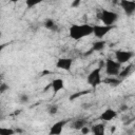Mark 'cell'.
<instances>
[{"mask_svg": "<svg viewBox=\"0 0 135 135\" xmlns=\"http://www.w3.org/2000/svg\"><path fill=\"white\" fill-rule=\"evenodd\" d=\"M93 34V25L89 23L72 24L69 28V36L73 40H80Z\"/></svg>", "mask_w": 135, "mask_h": 135, "instance_id": "6da1fadb", "label": "cell"}, {"mask_svg": "<svg viewBox=\"0 0 135 135\" xmlns=\"http://www.w3.org/2000/svg\"><path fill=\"white\" fill-rule=\"evenodd\" d=\"M97 17L103 23V25H109V26L114 25L115 22L118 20V14L117 13L110 11V9H105V8L101 9L97 14Z\"/></svg>", "mask_w": 135, "mask_h": 135, "instance_id": "7a4b0ae2", "label": "cell"}, {"mask_svg": "<svg viewBox=\"0 0 135 135\" xmlns=\"http://www.w3.org/2000/svg\"><path fill=\"white\" fill-rule=\"evenodd\" d=\"M104 69H105V74L108 75V77L118 76L121 71V64L114 59L107 58L104 61Z\"/></svg>", "mask_w": 135, "mask_h": 135, "instance_id": "3957f363", "label": "cell"}, {"mask_svg": "<svg viewBox=\"0 0 135 135\" xmlns=\"http://www.w3.org/2000/svg\"><path fill=\"white\" fill-rule=\"evenodd\" d=\"M86 82L92 85L93 88L99 85L102 82L101 79V66H97L95 69H93L86 76Z\"/></svg>", "mask_w": 135, "mask_h": 135, "instance_id": "277c9868", "label": "cell"}, {"mask_svg": "<svg viewBox=\"0 0 135 135\" xmlns=\"http://www.w3.org/2000/svg\"><path fill=\"white\" fill-rule=\"evenodd\" d=\"M115 27V25H112V26H109V25H101V24H96V25H93V34L96 38L102 40V38L109 33L111 32L113 28Z\"/></svg>", "mask_w": 135, "mask_h": 135, "instance_id": "5b68a950", "label": "cell"}, {"mask_svg": "<svg viewBox=\"0 0 135 135\" xmlns=\"http://www.w3.org/2000/svg\"><path fill=\"white\" fill-rule=\"evenodd\" d=\"M134 57V53L132 51H124V50H117L115 51V60L120 64L127 63Z\"/></svg>", "mask_w": 135, "mask_h": 135, "instance_id": "8992f818", "label": "cell"}, {"mask_svg": "<svg viewBox=\"0 0 135 135\" xmlns=\"http://www.w3.org/2000/svg\"><path fill=\"white\" fill-rule=\"evenodd\" d=\"M121 8L123 9L124 14L127 16H132L135 13V1H130V0H121L119 2Z\"/></svg>", "mask_w": 135, "mask_h": 135, "instance_id": "52a82bcc", "label": "cell"}, {"mask_svg": "<svg viewBox=\"0 0 135 135\" xmlns=\"http://www.w3.org/2000/svg\"><path fill=\"white\" fill-rule=\"evenodd\" d=\"M66 123H68V120H65V119L56 121L50 129V135H60Z\"/></svg>", "mask_w": 135, "mask_h": 135, "instance_id": "ba28073f", "label": "cell"}, {"mask_svg": "<svg viewBox=\"0 0 135 135\" xmlns=\"http://www.w3.org/2000/svg\"><path fill=\"white\" fill-rule=\"evenodd\" d=\"M73 64L72 58H59L56 62V68L62 71H70Z\"/></svg>", "mask_w": 135, "mask_h": 135, "instance_id": "9c48e42d", "label": "cell"}, {"mask_svg": "<svg viewBox=\"0 0 135 135\" xmlns=\"http://www.w3.org/2000/svg\"><path fill=\"white\" fill-rule=\"evenodd\" d=\"M116 116H117V112H116L115 110L109 108V109H105V110L100 114L99 118H100L102 121L107 122V121H111V120L115 119Z\"/></svg>", "mask_w": 135, "mask_h": 135, "instance_id": "30bf717a", "label": "cell"}, {"mask_svg": "<svg viewBox=\"0 0 135 135\" xmlns=\"http://www.w3.org/2000/svg\"><path fill=\"white\" fill-rule=\"evenodd\" d=\"M51 88L53 90L54 94H57L58 92H60L61 90H63L64 88V81L60 78H56L51 82Z\"/></svg>", "mask_w": 135, "mask_h": 135, "instance_id": "8fae6325", "label": "cell"}, {"mask_svg": "<svg viewBox=\"0 0 135 135\" xmlns=\"http://www.w3.org/2000/svg\"><path fill=\"white\" fill-rule=\"evenodd\" d=\"M91 132L93 135H104L105 133V126L102 122L96 123L91 128Z\"/></svg>", "mask_w": 135, "mask_h": 135, "instance_id": "7c38bea8", "label": "cell"}, {"mask_svg": "<svg viewBox=\"0 0 135 135\" xmlns=\"http://www.w3.org/2000/svg\"><path fill=\"white\" fill-rule=\"evenodd\" d=\"M85 126H86V120L84 118H79V119H76V120L73 121V123L71 124V128L74 129V130L80 131Z\"/></svg>", "mask_w": 135, "mask_h": 135, "instance_id": "4fadbf2b", "label": "cell"}, {"mask_svg": "<svg viewBox=\"0 0 135 135\" xmlns=\"http://www.w3.org/2000/svg\"><path fill=\"white\" fill-rule=\"evenodd\" d=\"M43 26H44L45 28L50 30V31H57V30H58V26H57L56 22H55L53 19H51V18L45 19V21H44V23H43Z\"/></svg>", "mask_w": 135, "mask_h": 135, "instance_id": "5bb4252c", "label": "cell"}, {"mask_svg": "<svg viewBox=\"0 0 135 135\" xmlns=\"http://www.w3.org/2000/svg\"><path fill=\"white\" fill-rule=\"evenodd\" d=\"M104 46H105V41L103 39L102 40H98V41H96V42L93 43V45L91 47V51L92 52H99V51L103 50Z\"/></svg>", "mask_w": 135, "mask_h": 135, "instance_id": "9a60e30c", "label": "cell"}, {"mask_svg": "<svg viewBox=\"0 0 135 135\" xmlns=\"http://www.w3.org/2000/svg\"><path fill=\"white\" fill-rule=\"evenodd\" d=\"M103 83L105 84H109V85H113V86H116L118 84L121 83V79L119 78H115V77H107L105 79L102 80Z\"/></svg>", "mask_w": 135, "mask_h": 135, "instance_id": "2e32d148", "label": "cell"}, {"mask_svg": "<svg viewBox=\"0 0 135 135\" xmlns=\"http://www.w3.org/2000/svg\"><path fill=\"white\" fill-rule=\"evenodd\" d=\"M132 68H133V65H132V64H129L127 68L121 69V71H120V73H119V75H118V78H119V79H123V78H126L127 76H129L130 73H131Z\"/></svg>", "mask_w": 135, "mask_h": 135, "instance_id": "e0dca14e", "label": "cell"}, {"mask_svg": "<svg viewBox=\"0 0 135 135\" xmlns=\"http://www.w3.org/2000/svg\"><path fill=\"white\" fill-rule=\"evenodd\" d=\"M58 110H59V107H58L57 104H51V105H49V107L46 108V112H47V114L51 115V116L57 114Z\"/></svg>", "mask_w": 135, "mask_h": 135, "instance_id": "ac0fdd59", "label": "cell"}, {"mask_svg": "<svg viewBox=\"0 0 135 135\" xmlns=\"http://www.w3.org/2000/svg\"><path fill=\"white\" fill-rule=\"evenodd\" d=\"M28 100H30V97H28L27 94H25V93L19 94V96H18V101H19V103L24 104V103H27Z\"/></svg>", "mask_w": 135, "mask_h": 135, "instance_id": "d6986e66", "label": "cell"}, {"mask_svg": "<svg viewBox=\"0 0 135 135\" xmlns=\"http://www.w3.org/2000/svg\"><path fill=\"white\" fill-rule=\"evenodd\" d=\"M15 130L11 128H0V135H14Z\"/></svg>", "mask_w": 135, "mask_h": 135, "instance_id": "ffe728a7", "label": "cell"}, {"mask_svg": "<svg viewBox=\"0 0 135 135\" xmlns=\"http://www.w3.org/2000/svg\"><path fill=\"white\" fill-rule=\"evenodd\" d=\"M39 3H40V1H38V0H36V1H34V0H26L25 1V5H26L27 8H32V7L36 6L37 4H39Z\"/></svg>", "mask_w": 135, "mask_h": 135, "instance_id": "44dd1931", "label": "cell"}, {"mask_svg": "<svg viewBox=\"0 0 135 135\" xmlns=\"http://www.w3.org/2000/svg\"><path fill=\"white\" fill-rule=\"evenodd\" d=\"M80 132H81V134H82V135H88V134L91 132V129H90L89 127H86V126H85V127H83V128L80 130Z\"/></svg>", "mask_w": 135, "mask_h": 135, "instance_id": "7402d4cb", "label": "cell"}, {"mask_svg": "<svg viewBox=\"0 0 135 135\" xmlns=\"http://www.w3.org/2000/svg\"><path fill=\"white\" fill-rule=\"evenodd\" d=\"M6 90H8V85H7V84H5V83L0 84V93H1V94H3Z\"/></svg>", "mask_w": 135, "mask_h": 135, "instance_id": "603a6c76", "label": "cell"}, {"mask_svg": "<svg viewBox=\"0 0 135 135\" xmlns=\"http://www.w3.org/2000/svg\"><path fill=\"white\" fill-rule=\"evenodd\" d=\"M86 93H88V91H85V92H79L78 94H74V95H72V96L70 97V99L73 100V99H75V98H77V97H79V96H81V95H83V94H86Z\"/></svg>", "mask_w": 135, "mask_h": 135, "instance_id": "cb8c5ba5", "label": "cell"}, {"mask_svg": "<svg viewBox=\"0 0 135 135\" xmlns=\"http://www.w3.org/2000/svg\"><path fill=\"white\" fill-rule=\"evenodd\" d=\"M80 4V0H74L73 2H72V4H71V6L73 7V8H75V7H77L78 5Z\"/></svg>", "mask_w": 135, "mask_h": 135, "instance_id": "d4e9b609", "label": "cell"}, {"mask_svg": "<svg viewBox=\"0 0 135 135\" xmlns=\"http://www.w3.org/2000/svg\"><path fill=\"white\" fill-rule=\"evenodd\" d=\"M134 128H135V123H134Z\"/></svg>", "mask_w": 135, "mask_h": 135, "instance_id": "484cf974", "label": "cell"}]
</instances>
